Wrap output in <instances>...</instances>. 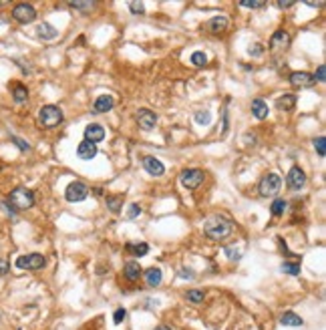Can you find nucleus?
Instances as JSON below:
<instances>
[{
	"mask_svg": "<svg viewBox=\"0 0 326 330\" xmlns=\"http://www.w3.org/2000/svg\"><path fill=\"white\" fill-rule=\"evenodd\" d=\"M63 123V111L57 105H45L38 111V125L43 129H54Z\"/></svg>",
	"mask_w": 326,
	"mask_h": 330,
	"instance_id": "nucleus-3",
	"label": "nucleus"
},
{
	"mask_svg": "<svg viewBox=\"0 0 326 330\" xmlns=\"http://www.w3.org/2000/svg\"><path fill=\"white\" fill-rule=\"evenodd\" d=\"M129 10L133 12V15H143L145 6H143V2H129Z\"/></svg>",
	"mask_w": 326,
	"mask_h": 330,
	"instance_id": "nucleus-39",
	"label": "nucleus"
},
{
	"mask_svg": "<svg viewBox=\"0 0 326 330\" xmlns=\"http://www.w3.org/2000/svg\"><path fill=\"white\" fill-rule=\"evenodd\" d=\"M296 2H294V0H278V2H276V6L278 8H282V10H286V8H292Z\"/></svg>",
	"mask_w": 326,
	"mask_h": 330,
	"instance_id": "nucleus-42",
	"label": "nucleus"
},
{
	"mask_svg": "<svg viewBox=\"0 0 326 330\" xmlns=\"http://www.w3.org/2000/svg\"><path fill=\"white\" fill-rule=\"evenodd\" d=\"M272 49H288L290 47V34L286 31H276L270 38Z\"/></svg>",
	"mask_w": 326,
	"mask_h": 330,
	"instance_id": "nucleus-17",
	"label": "nucleus"
},
{
	"mask_svg": "<svg viewBox=\"0 0 326 330\" xmlns=\"http://www.w3.org/2000/svg\"><path fill=\"white\" fill-rule=\"evenodd\" d=\"M290 82H292V87H296V89H308V87L314 85L316 81L306 71H296V73L290 75Z\"/></svg>",
	"mask_w": 326,
	"mask_h": 330,
	"instance_id": "nucleus-11",
	"label": "nucleus"
},
{
	"mask_svg": "<svg viewBox=\"0 0 326 330\" xmlns=\"http://www.w3.org/2000/svg\"><path fill=\"white\" fill-rule=\"evenodd\" d=\"M141 274H143V268L139 266V262H127L125 266H123V276L129 280V282H135V280H139L141 278Z\"/></svg>",
	"mask_w": 326,
	"mask_h": 330,
	"instance_id": "nucleus-18",
	"label": "nucleus"
},
{
	"mask_svg": "<svg viewBox=\"0 0 326 330\" xmlns=\"http://www.w3.org/2000/svg\"><path fill=\"white\" fill-rule=\"evenodd\" d=\"M226 256H228V260H232V262H234V260H240L242 258V254H240V250H238V248H234V246H228L226 248Z\"/></svg>",
	"mask_w": 326,
	"mask_h": 330,
	"instance_id": "nucleus-34",
	"label": "nucleus"
},
{
	"mask_svg": "<svg viewBox=\"0 0 326 330\" xmlns=\"http://www.w3.org/2000/svg\"><path fill=\"white\" fill-rule=\"evenodd\" d=\"M137 125L143 131H151L157 125V115L151 111V109H141L137 113Z\"/></svg>",
	"mask_w": 326,
	"mask_h": 330,
	"instance_id": "nucleus-10",
	"label": "nucleus"
},
{
	"mask_svg": "<svg viewBox=\"0 0 326 330\" xmlns=\"http://www.w3.org/2000/svg\"><path fill=\"white\" fill-rule=\"evenodd\" d=\"M324 73H326V68H324V65H320V66L316 68V73L312 75V77H314V81H318V82H324V81H326Z\"/></svg>",
	"mask_w": 326,
	"mask_h": 330,
	"instance_id": "nucleus-40",
	"label": "nucleus"
},
{
	"mask_svg": "<svg viewBox=\"0 0 326 330\" xmlns=\"http://www.w3.org/2000/svg\"><path fill=\"white\" fill-rule=\"evenodd\" d=\"M10 141L15 143V145H16V147H18L20 151H29V149H31V145L26 143L24 139H20V137H10Z\"/></svg>",
	"mask_w": 326,
	"mask_h": 330,
	"instance_id": "nucleus-38",
	"label": "nucleus"
},
{
	"mask_svg": "<svg viewBox=\"0 0 326 330\" xmlns=\"http://www.w3.org/2000/svg\"><path fill=\"white\" fill-rule=\"evenodd\" d=\"M141 215V208L137 203H131L129 205V212H127V219H135V217H139Z\"/></svg>",
	"mask_w": 326,
	"mask_h": 330,
	"instance_id": "nucleus-37",
	"label": "nucleus"
},
{
	"mask_svg": "<svg viewBox=\"0 0 326 330\" xmlns=\"http://www.w3.org/2000/svg\"><path fill=\"white\" fill-rule=\"evenodd\" d=\"M185 298H187V302H192V304H201V302L206 300V292H201V290H189V292L185 294Z\"/></svg>",
	"mask_w": 326,
	"mask_h": 330,
	"instance_id": "nucleus-30",
	"label": "nucleus"
},
{
	"mask_svg": "<svg viewBox=\"0 0 326 330\" xmlns=\"http://www.w3.org/2000/svg\"><path fill=\"white\" fill-rule=\"evenodd\" d=\"M232 231H234V224L229 222V219L222 217V215L210 217L208 222H206V226H203V233H206L210 240H215V242L226 240Z\"/></svg>",
	"mask_w": 326,
	"mask_h": 330,
	"instance_id": "nucleus-1",
	"label": "nucleus"
},
{
	"mask_svg": "<svg viewBox=\"0 0 326 330\" xmlns=\"http://www.w3.org/2000/svg\"><path fill=\"white\" fill-rule=\"evenodd\" d=\"M87 196H89V187L83 182H73V183L66 185V189H65V198H66V201H71V203L83 201Z\"/></svg>",
	"mask_w": 326,
	"mask_h": 330,
	"instance_id": "nucleus-8",
	"label": "nucleus"
},
{
	"mask_svg": "<svg viewBox=\"0 0 326 330\" xmlns=\"http://www.w3.org/2000/svg\"><path fill=\"white\" fill-rule=\"evenodd\" d=\"M143 167H145V171L149 173V175H153V177H161L163 173H165V165H163L157 157H153V155H147L145 159H143Z\"/></svg>",
	"mask_w": 326,
	"mask_h": 330,
	"instance_id": "nucleus-12",
	"label": "nucleus"
},
{
	"mask_svg": "<svg viewBox=\"0 0 326 330\" xmlns=\"http://www.w3.org/2000/svg\"><path fill=\"white\" fill-rule=\"evenodd\" d=\"M286 183L292 191H300L304 185H306V173L302 167H298V165H294V167H290L288 171V177H286Z\"/></svg>",
	"mask_w": 326,
	"mask_h": 330,
	"instance_id": "nucleus-9",
	"label": "nucleus"
},
{
	"mask_svg": "<svg viewBox=\"0 0 326 330\" xmlns=\"http://www.w3.org/2000/svg\"><path fill=\"white\" fill-rule=\"evenodd\" d=\"M95 155H97V145L91 141H81L77 147V157L83 161H91Z\"/></svg>",
	"mask_w": 326,
	"mask_h": 330,
	"instance_id": "nucleus-15",
	"label": "nucleus"
},
{
	"mask_svg": "<svg viewBox=\"0 0 326 330\" xmlns=\"http://www.w3.org/2000/svg\"><path fill=\"white\" fill-rule=\"evenodd\" d=\"M262 50H264V47H262L260 43H256L254 47H250V49H248V52L252 54V57H260V54H262Z\"/></svg>",
	"mask_w": 326,
	"mask_h": 330,
	"instance_id": "nucleus-41",
	"label": "nucleus"
},
{
	"mask_svg": "<svg viewBox=\"0 0 326 330\" xmlns=\"http://www.w3.org/2000/svg\"><path fill=\"white\" fill-rule=\"evenodd\" d=\"M240 4L246 8H264L266 6V2H262V0H242Z\"/></svg>",
	"mask_w": 326,
	"mask_h": 330,
	"instance_id": "nucleus-35",
	"label": "nucleus"
},
{
	"mask_svg": "<svg viewBox=\"0 0 326 330\" xmlns=\"http://www.w3.org/2000/svg\"><path fill=\"white\" fill-rule=\"evenodd\" d=\"M308 6H312V8H320L322 6V2H306Z\"/></svg>",
	"mask_w": 326,
	"mask_h": 330,
	"instance_id": "nucleus-45",
	"label": "nucleus"
},
{
	"mask_svg": "<svg viewBox=\"0 0 326 330\" xmlns=\"http://www.w3.org/2000/svg\"><path fill=\"white\" fill-rule=\"evenodd\" d=\"M69 6L75 8V10H81V12H91L95 2H69Z\"/></svg>",
	"mask_w": 326,
	"mask_h": 330,
	"instance_id": "nucleus-33",
	"label": "nucleus"
},
{
	"mask_svg": "<svg viewBox=\"0 0 326 330\" xmlns=\"http://www.w3.org/2000/svg\"><path fill=\"white\" fill-rule=\"evenodd\" d=\"M105 139V127L99 125V123H91V125L85 127V141H91L97 145L99 141Z\"/></svg>",
	"mask_w": 326,
	"mask_h": 330,
	"instance_id": "nucleus-13",
	"label": "nucleus"
},
{
	"mask_svg": "<svg viewBox=\"0 0 326 330\" xmlns=\"http://www.w3.org/2000/svg\"><path fill=\"white\" fill-rule=\"evenodd\" d=\"M12 18H15L16 22H20V24H29V22H33L36 18V10L29 2H20V4H16L15 8H12Z\"/></svg>",
	"mask_w": 326,
	"mask_h": 330,
	"instance_id": "nucleus-7",
	"label": "nucleus"
},
{
	"mask_svg": "<svg viewBox=\"0 0 326 330\" xmlns=\"http://www.w3.org/2000/svg\"><path fill=\"white\" fill-rule=\"evenodd\" d=\"M282 189V177L278 173H266L258 183V194L262 198H276Z\"/></svg>",
	"mask_w": 326,
	"mask_h": 330,
	"instance_id": "nucleus-4",
	"label": "nucleus"
},
{
	"mask_svg": "<svg viewBox=\"0 0 326 330\" xmlns=\"http://www.w3.org/2000/svg\"><path fill=\"white\" fill-rule=\"evenodd\" d=\"M105 203H107V208L111 210L113 214H119V212H121V205H123V196H107V198H105Z\"/></svg>",
	"mask_w": 326,
	"mask_h": 330,
	"instance_id": "nucleus-26",
	"label": "nucleus"
},
{
	"mask_svg": "<svg viewBox=\"0 0 326 330\" xmlns=\"http://www.w3.org/2000/svg\"><path fill=\"white\" fill-rule=\"evenodd\" d=\"M294 105H296L294 93H286V95H282V97L276 99V109H280V111H292Z\"/></svg>",
	"mask_w": 326,
	"mask_h": 330,
	"instance_id": "nucleus-20",
	"label": "nucleus"
},
{
	"mask_svg": "<svg viewBox=\"0 0 326 330\" xmlns=\"http://www.w3.org/2000/svg\"><path fill=\"white\" fill-rule=\"evenodd\" d=\"M286 210H288V201L286 199H274V203L270 205L272 215H276V217L284 215V212H286Z\"/></svg>",
	"mask_w": 326,
	"mask_h": 330,
	"instance_id": "nucleus-27",
	"label": "nucleus"
},
{
	"mask_svg": "<svg viewBox=\"0 0 326 330\" xmlns=\"http://www.w3.org/2000/svg\"><path fill=\"white\" fill-rule=\"evenodd\" d=\"M113 107H115V99L111 97V95H101V97L95 99L93 111H95V113H109Z\"/></svg>",
	"mask_w": 326,
	"mask_h": 330,
	"instance_id": "nucleus-14",
	"label": "nucleus"
},
{
	"mask_svg": "<svg viewBox=\"0 0 326 330\" xmlns=\"http://www.w3.org/2000/svg\"><path fill=\"white\" fill-rule=\"evenodd\" d=\"M125 318H127V310H125V308H117L115 314H113V322H115V324H121Z\"/></svg>",
	"mask_w": 326,
	"mask_h": 330,
	"instance_id": "nucleus-36",
	"label": "nucleus"
},
{
	"mask_svg": "<svg viewBox=\"0 0 326 330\" xmlns=\"http://www.w3.org/2000/svg\"><path fill=\"white\" fill-rule=\"evenodd\" d=\"M268 111H270V109H268V103L264 101V99H254L252 101V115L256 117V119H266L268 117Z\"/></svg>",
	"mask_w": 326,
	"mask_h": 330,
	"instance_id": "nucleus-22",
	"label": "nucleus"
},
{
	"mask_svg": "<svg viewBox=\"0 0 326 330\" xmlns=\"http://www.w3.org/2000/svg\"><path fill=\"white\" fill-rule=\"evenodd\" d=\"M300 270H302L300 262H284L282 264V272L288 274V276H300Z\"/></svg>",
	"mask_w": 326,
	"mask_h": 330,
	"instance_id": "nucleus-28",
	"label": "nucleus"
},
{
	"mask_svg": "<svg viewBox=\"0 0 326 330\" xmlns=\"http://www.w3.org/2000/svg\"><path fill=\"white\" fill-rule=\"evenodd\" d=\"M280 324H282V326H302L304 320H302L296 312H290V310H288V312H284V314L280 316Z\"/></svg>",
	"mask_w": 326,
	"mask_h": 330,
	"instance_id": "nucleus-23",
	"label": "nucleus"
},
{
	"mask_svg": "<svg viewBox=\"0 0 326 330\" xmlns=\"http://www.w3.org/2000/svg\"><path fill=\"white\" fill-rule=\"evenodd\" d=\"M203 180H206V173L201 169H185L179 175V182L185 189H197L203 183Z\"/></svg>",
	"mask_w": 326,
	"mask_h": 330,
	"instance_id": "nucleus-6",
	"label": "nucleus"
},
{
	"mask_svg": "<svg viewBox=\"0 0 326 330\" xmlns=\"http://www.w3.org/2000/svg\"><path fill=\"white\" fill-rule=\"evenodd\" d=\"M314 149H316L318 157L326 155V139H324V137H316V139H314Z\"/></svg>",
	"mask_w": 326,
	"mask_h": 330,
	"instance_id": "nucleus-32",
	"label": "nucleus"
},
{
	"mask_svg": "<svg viewBox=\"0 0 326 330\" xmlns=\"http://www.w3.org/2000/svg\"><path fill=\"white\" fill-rule=\"evenodd\" d=\"M125 250H127L129 254H133V256H137V258H143V256L149 254V244H145V242H139V244L129 242V244L125 246Z\"/></svg>",
	"mask_w": 326,
	"mask_h": 330,
	"instance_id": "nucleus-24",
	"label": "nucleus"
},
{
	"mask_svg": "<svg viewBox=\"0 0 326 330\" xmlns=\"http://www.w3.org/2000/svg\"><path fill=\"white\" fill-rule=\"evenodd\" d=\"M57 34H59V31L49 22L38 24V29H36V36L43 38V40H52V38H57Z\"/></svg>",
	"mask_w": 326,
	"mask_h": 330,
	"instance_id": "nucleus-21",
	"label": "nucleus"
},
{
	"mask_svg": "<svg viewBox=\"0 0 326 330\" xmlns=\"http://www.w3.org/2000/svg\"><path fill=\"white\" fill-rule=\"evenodd\" d=\"M12 99H15V103H24L26 99H29V89H26L24 85H20V82L12 85Z\"/></svg>",
	"mask_w": 326,
	"mask_h": 330,
	"instance_id": "nucleus-25",
	"label": "nucleus"
},
{
	"mask_svg": "<svg viewBox=\"0 0 326 330\" xmlns=\"http://www.w3.org/2000/svg\"><path fill=\"white\" fill-rule=\"evenodd\" d=\"M161 280H163V272H161V268L153 266V268H147V270H145V282H147L149 288L159 286Z\"/></svg>",
	"mask_w": 326,
	"mask_h": 330,
	"instance_id": "nucleus-19",
	"label": "nucleus"
},
{
	"mask_svg": "<svg viewBox=\"0 0 326 330\" xmlns=\"http://www.w3.org/2000/svg\"><path fill=\"white\" fill-rule=\"evenodd\" d=\"M47 264V260L43 254H24V256H18L15 266L18 270H31V272H36V270H43Z\"/></svg>",
	"mask_w": 326,
	"mask_h": 330,
	"instance_id": "nucleus-5",
	"label": "nucleus"
},
{
	"mask_svg": "<svg viewBox=\"0 0 326 330\" xmlns=\"http://www.w3.org/2000/svg\"><path fill=\"white\" fill-rule=\"evenodd\" d=\"M8 205L15 212H20V210H31L34 205V194L29 189V187H16L10 191L8 196Z\"/></svg>",
	"mask_w": 326,
	"mask_h": 330,
	"instance_id": "nucleus-2",
	"label": "nucleus"
},
{
	"mask_svg": "<svg viewBox=\"0 0 326 330\" xmlns=\"http://www.w3.org/2000/svg\"><path fill=\"white\" fill-rule=\"evenodd\" d=\"M8 272H10V264L6 262V260L0 258V276H6Z\"/></svg>",
	"mask_w": 326,
	"mask_h": 330,
	"instance_id": "nucleus-43",
	"label": "nucleus"
},
{
	"mask_svg": "<svg viewBox=\"0 0 326 330\" xmlns=\"http://www.w3.org/2000/svg\"><path fill=\"white\" fill-rule=\"evenodd\" d=\"M189 61H192L194 66H206L208 65V57H206V52L203 50H196L192 57H189Z\"/></svg>",
	"mask_w": 326,
	"mask_h": 330,
	"instance_id": "nucleus-29",
	"label": "nucleus"
},
{
	"mask_svg": "<svg viewBox=\"0 0 326 330\" xmlns=\"http://www.w3.org/2000/svg\"><path fill=\"white\" fill-rule=\"evenodd\" d=\"M93 194H95V196H101L103 191H101V187H95V189H93Z\"/></svg>",
	"mask_w": 326,
	"mask_h": 330,
	"instance_id": "nucleus-46",
	"label": "nucleus"
},
{
	"mask_svg": "<svg viewBox=\"0 0 326 330\" xmlns=\"http://www.w3.org/2000/svg\"><path fill=\"white\" fill-rule=\"evenodd\" d=\"M228 26H229V20H228L226 16H213V18H210V20L206 22V29H208L212 34H220V33H224Z\"/></svg>",
	"mask_w": 326,
	"mask_h": 330,
	"instance_id": "nucleus-16",
	"label": "nucleus"
},
{
	"mask_svg": "<svg viewBox=\"0 0 326 330\" xmlns=\"http://www.w3.org/2000/svg\"><path fill=\"white\" fill-rule=\"evenodd\" d=\"M153 330H175V328H171V326H165V324H161V326H155Z\"/></svg>",
	"mask_w": 326,
	"mask_h": 330,
	"instance_id": "nucleus-44",
	"label": "nucleus"
},
{
	"mask_svg": "<svg viewBox=\"0 0 326 330\" xmlns=\"http://www.w3.org/2000/svg\"><path fill=\"white\" fill-rule=\"evenodd\" d=\"M212 121V113L210 111H197L196 113V123L197 125H210Z\"/></svg>",
	"mask_w": 326,
	"mask_h": 330,
	"instance_id": "nucleus-31",
	"label": "nucleus"
}]
</instances>
